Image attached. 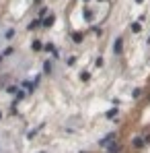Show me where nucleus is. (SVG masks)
Here are the masks:
<instances>
[]
</instances>
